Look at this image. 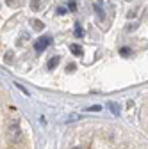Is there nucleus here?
Returning <instances> with one entry per match:
<instances>
[{
    "instance_id": "9b49d317",
    "label": "nucleus",
    "mask_w": 148,
    "mask_h": 149,
    "mask_svg": "<svg viewBox=\"0 0 148 149\" xmlns=\"http://www.w3.org/2000/svg\"><path fill=\"white\" fill-rule=\"evenodd\" d=\"M100 108H102V107H98V105H95V107H89V108H87V112H98Z\"/></svg>"
},
{
    "instance_id": "f8f14e48",
    "label": "nucleus",
    "mask_w": 148,
    "mask_h": 149,
    "mask_svg": "<svg viewBox=\"0 0 148 149\" xmlns=\"http://www.w3.org/2000/svg\"><path fill=\"white\" fill-rule=\"evenodd\" d=\"M66 13H68L66 7H57V14H66Z\"/></svg>"
},
{
    "instance_id": "423d86ee",
    "label": "nucleus",
    "mask_w": 148,
    "mask_h": 149,
    "mask_svg": "<svg viewBox=\"0 0 148 149\" xmlns=\"http://www.w3.org/2000/svg\"><path fill=\"white\" fill-rule=\"evenodd\" d=\"M30 25H32L36 30H41V29H43V22H39V20H30Z\"/></svg>"
},
{
    "instance_id": "f257e3e1",
    "label": "nucleus",
    "mask_w": 148,
    "mask_h": 149,
    "mask_svg": "<svg viewBox=\"0 0 148 149\" xmlns=\"http://www.w3.org/2000/svg\"><path fill=\"white\" fill-rule=\"evenodd\" d=\"M7 135L13 142H20L22 139V130H20V124L18 123H11L9 128H7Z\"/></svg>"
},
{
    "instance_id": "9d476101",
    "label": "nucleus",
    "mask_w": 148,
    "mask_h": 149,
    "mask_svg": "<svg viewBox=\"0 0 148 149\" xmlns=\"http://www.w3.org/2000/svg\"><path fill=\"white\" fill-rule=\"evenodd\" d=\"M38 6H39V0H32V2H30V7L32 9H38Z\"/></svg>"
},
{
    "instance_id": "f3484780",
    "label": "nucleus",
    "mask_w": 148,
    "mask_h": 149,
    "mask_svg": "<svg viewBox=\"0 0 148 149\" xmlns=\"http://www.w3.org/2000/svg\"><path fill=\"white\" fill-rule=\"evenodd\" d=\"M127 2H130V0H127Z\"/></svg>"
},
{
    "instance_id": "f03ea898",
    "label": "nucleus",
    "mask_w": 148,
    "mask_h": 149,
    "mask_svg": "<svg viewBox=\"0 0 148 149\" xmlns=\"http://www.w3.org/2000/svg\"><path fill=\"white\" fill-rule=\"evenodd\" d=\"M50 43H52V37L50 36H43V37H39V39L34 43V48H36V52H43Z\"/></svg>"
},
{
    "instance_id": "6e6552de",
    "label": "nucleus",
    "mask_w": 148,
    "mask_h": 149,
    "mask_svg": "<svg viewBox=\"0 0 148 149\" xmlns=\"http://www.w3.org/2000/svg\"><path fill=\"white\" fill-rule=\"evenodd\" d=\"M14 85H16V87H18V89H20V91H22V92H23V94H29V91H27V89H25V87H23V85H22V84H18V82H16V84H14Z\"/></svg>"
},
{
    "instance_id": "1a4fd4ad",
    "label": "nucleus",
    "mask_w": 148,
    "mask_h": 149,
    "mask_svg": "<svg viewBox=\"0 0 148 149\" xmlns=\"http://www.w3.org/2000/svg\"><path fill=\"white\" fill-rule=\"evenodd\" d=\"M6 4H7V6H11V7H16V6H18L16 0H6Z\"/></svg>"
},
{
    "instance_id": "2eb2a0df",
    "label": "nucleus",
    "mask_w": 148,
    "mask_h": 149,
    "mask_svg": "<svg viewBox=\"0 0 148 149\" xmlns=\"http://www.w3.org/2000/svg\"><path fill=\"white\" fill-rule=\"evenodd\" d=\"M121 53H125V55H127V53H130V50H128V48H121Z\"/></svg>"
},
{
    "instance_id": "39448f33",
    "label": "nucleus",
    "mask_w": 148,
    "mask_h": 149,
    "mask_svg": "<svg viewBox=\"0 0 148 149\" xmlns=\"http://www.w3.org/2000/svg\"><path fill=\"white\" fill-rule=\"evenodd\" d=\"M70 50H71V53H73V55H82V53H84V50H82L79 45H71V46H70Z\"/></svg>"
},
{
    "instance_id": "0eeeda50",
    "label": "nucleus",
    "mask_w": 148,
    "mask_h": 149,
    "mask_svg": "<svg viewBox=\"0 0 148 149\" xmlns=\"http://www.w3.org/2000/svg\"><path fill=\"white\" fill-rule=\"evenodd\" d=\"M75 36H77V37H82V36H84V30H82L79 25L75 27Z\"/></svg>"
},
{
    "instance_id": "4468645a",
    "label": "nucleus",
    "mask_w": 148,
    "mask_h": 149,
    "mask_svg": "<svg viewBox=\"0 0 148 149\" xmlns=\"http://www.w3.org/2000/svg\"><path fill=\"white\" fill-rule=\"evenodd\" d=\"M70 9H71V11H75V9H77V4H75V0H70Z\"/></svg>"
},
{
    "instance_id": "dca6fc26",
    "label": "nucleus",
    "mask_w": 148,
    "mask_h": 149,
    "mask_svg": "<svg viewBox=\"0 0 148 149\" xmlns=\"http://www.w3.org/2000/svg\"><path fill=\"white\" fill-rule=\"evenodd\" d=\"M73 149H80V147H73Z\"/></svg>"
},
{
    "instance_id": "7ed1b4c3",
    "label": "nucleus",
    "mask_w": 148,
    "mask_h": 149,
    "mask_svg": "<svg viewBox=\"0 0 148 149\" xmlns=\"http://www.w3.org/2000/svg\"><path fill=\"white\" fill-rule=\"evenodd\" d=\"M59 62H61V57H57V55H55V57H52V59L48 61L47 68H48V69H55V66H57Z\"/></svg>"
},
{
    "instance_id": "ddd939ff",
    "label": "nucleus",
    "mask_w": 148,
    "mask_h": 149,
    "mask_svg": "<svg viewBox=\"0 0 148 149\" xmlns=\"http://www.w3.org/2000/svg\"><path fill=\"white\" fill-rule=\"evenodd\" d=\"M6 61H7V62L13 61V52H7V53H6Z\"/></svg>"
},
{
    "instance_id": "20e7f679",
    "label": "nucleus",
    "mask_w": 148,
    "mask_h": 149,
    "mask_svg": "<svg viewBox=\"0 0 148 149\" xmlns=\"http://www.w3.org/2000/svg\"><path fill=\"white\" fill-rule=\"evenodd\" d=\"M107 107L111 108V112H113L114 116H118V114H120V107H118L114 101H109V103H107Z\"/></svg>"
}]
</instances>
